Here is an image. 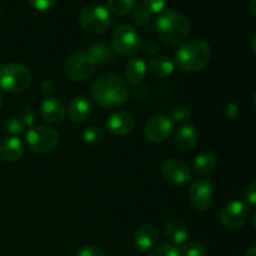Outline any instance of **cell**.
Segmentation results:
<instances>
[{
  "mask_svg": "<svg viewBox=\"0 0 256 256\" xmlns=\"http://www.w3.org/2000/svg\"><path fill=\"white\" fill-rule=\"evenodd\" d=\"M252 104H254L255 108H256V89H255L254 94H252Z\"/></svg>",
  "mask_w": 256,
  "mask_h": 256,
  "instance_id": "obj_43",
  "label": "cell"
},
{
  "mask_svg": "<svg viewBox=\"0 0 256 256\" xmlns=\"http://www.w3.org/2000/svg\"><path fill=\"white\" fill-rule=\"evenodd\" d=\"M88 54L92 58L96 64H109L114 58L112 48L104 42H98L90 45Z\"/></svg>",
  "mask_w": 256,
  "mask_h": 256,
  "instance_id": "obj_22",
  "label": "cell"
},
{
  "mask_svg": "<svg viewBox=\"0 0 256 256\" xmlns=\"http://www.w3.org/2000/svg\"><path fill=\"white\" fill-rule=\"evenodd\" d=\"M240 108L236 102H229L228 105H225L224 108V115L229 119H235V118L239 115Z\"/></svg>",
  "mask_w": 256,
  "mask_h": 256,
  "instance_id": "obj_37",
  "label": "cell"
},
{
  "mask_svg": "<svg viewBox=\"0 0 256 256\" xmlns=\"http://www.w3.org/2000/svg\"><path fill=\"white\" fill-rule=\"evenodd\" d=\"M92 96L99 106L116 109L122 106L129 96L128 82L116 74L102 75L92 84Z\"/></svg>",
  "mask_w": 256,
  "mask_h": 256,
  "instance_id": "obj_1",
  "label": "cell"
},
{
  "mask_svg": "<svg viewBox=\"0 0 256 256\" xmlns=\"http://www.w3.org/2000/svg\"><path fill=\"white\" fill-rule=\"evenodd\" d=\"M75 256H106L100 248L94 246V245H86L79 249Z\"/></svg>",
  "mask_w": 256,
  "mask_h": 256,
  "instance_id": "obj_33",
  "label": "cell"
},
{
  "mask_svg": "<svg viewBox=\"0 0 256 256\" xmlns=\"http://www.w3.org/2000/svg\"><path fill=\"white\" fill-rule=\"evenodd\" d=\"M172 129H174V124L170 118L164 114H155L152 115L145 122L144 132L145 136L150 142H162L169 139Z\"/></svg>",
  "mask_w": 256,
  "mask_h": 256,
  "instance_id": "obj_12",
  "label": "cell"
},
{
  "mask_svg": "<svg viewBox=\"0 0 256 256\" xmlns=\"http://www.w3.org/2000/svg\"><path fill=\"white\" fill-rule=\"evenodd\" d=\"M246 199L252 205L256 206V182H252L246 190Z\"/></svg>",
  "mask_w": 256,
  "mask_h": 256,
  "instance_id": "obj_38",
  "label": "cell"
},
{
  "mask_svg": "<svg viewBox=\"0 0 256 256\" xmlns=\"http://www.w3.org/2000/svg\"><path fill=\"white\" fill-rule=\"evenodd\" d=\"M146 62L142 58H134L128 62L124 69V80L132 85H138L142 82L146 75Z\"/></svg>",
  "mask_w": 256,
  "mask_h": 256,
  "instance_id": "obj_19",
  "label": "cell"
},
{
  "mask_svg": "<svg viewBox=\"0 0 256 256\" xmlns=\"http://www.w3.org/2000/svg\"><path fill=\"white\" fill-rule=\"evenodd\" d=\"M92 105L88 98L76 96L70 102L68 106V116L74 122H82L92 114Z\"/></svg>",
  "mask_w": 256,
  "mask_h": 256,
  "instance_id": "obj_18",
  "label": "cell"
},
{
  "mask_svg": "<svg viewBox=\"0 0 256 256\" xmlns=\"http://www.w3.org/2000/svg\"><path fill=\"white\" fill-rule=\"evenodd\" d=\"M82 142L89 145H96L104 139V132L99 126H89L82 132Z\"/></svg>",
  "mask_w": 256,
  "mask_h": 256,
  "instance_id": "obj_26",
  "label": "cell"
},
{
  "mask_svg": "<svg viewBox=\"0 0 256 256\" xmlns=\"http://www.w3.org/2000/svg\"><path fill=\"white\" fill-rule=\"evenodd\" d=\"M189 200L199 212L209 209L214 200V188L209 179H196L189 188Z\"/></svg>",
  "mask_w": 256,
  "mask_h": 256,
  "instance_id": "obj_11",
  "label": "cell"
},
{
  "mask_svg": "<svg viewBox=\"0 0 256 256\" xmlns=\"http://www.w3.org/2000/svg\"><path fill=\"white\" fill-rule=\"evenodd\" d=\"M252 52H254L256 54V35H255L254 39H252Z\"/></svg>",
  "mask_w": 256,
  "mask_h": 256,
  "instance_id": "obj_42",
  "label": "cell"
},
{
  "mask_svg": "<svg viewBox=\"0 0 256 256\" xmlns=\"http://www.w3.org/2000/svg\"><path fill=\"white\" fill-rule=\"evenodd\" d=\"M2 95H0V109H2Z\"/></svg>",
  "mask_w": 256,
  "mask_h": 256,
  "instance_id": "obj_44",
  "label": "cell"
},
{
  "mask_svg": "<svg viewBox=\"0 0 256 256\" xmlns=\"http://www.w3.org/2000/svg\"><path fill=\"white\" fill-rule=\"evenodd\" d=\"M56 0H29L32 6L36 9L38 12H48L54 6Z\"/></svg>",
  "mask_w": 256,
  "mask_h": 256,
  "instance_id": "obj_34",
  "label": "cell"
},
{
  "mask_svg": "<svg viewBox=\"0 0 256 256\" xmlns=\"http://www.w3.org/2000/svg\"><path fill=\"white\" fill-rule=\"evenodd\" d=\"M142 2L150 14H160L166 6L168 0H142Z\"/></svg>",
  "mask_w": 256,
  "mask_h": 256,
  "instance_id": "obj_30",
  "label": "cell"
},
{
  "mask_svg": "<svg viewBox=\"0 0 256 256\" xmlns=\"http://www.w3.org/2000/svg\"><path fill=\"white\" fill-rule=\"evenodd\" d=\"M35 116H36V114H35L34 109H32V108H24L19 114L20 122H22L25 128H29V129L34 126Z\"/></svg>",
  "mask_w": 256,
  "mask_h": 256,
  "instance_id": "obj_31",
  "label": "cell"
},
{
  "mask_svg": "<svg viewBox=\"0 0 256 256\" xmlns=\"http://www.w3.org/2000/svg\"><path fill=\"white\" fill-rule=\"evenodd\" d=\"M96 62L88 52H72L64 64L65 75L72 82H85L94 75Z\"/></svg>",
  "mask_w": 256,
  "mask_h": 256,
  "instance_id": "obj_8",
  "label": "cell"
},
{
  "mask_svg": "<svg viewBox=\"0 0 256 256\" xmlns=\"http://www.w3.org/2000/svg\"><path fill=\"white\" fill-rule=\"evenodd\" d=\"M175 142L182 150H192L199 142V132L192 125H184L178 129Z\"/></svg>",
  "mask_w": 256,
  "mask_h": 256,
  "instance_id": "obj_20",
  "label": "cell"
},
{
  "mask_svg": "<svg viewBox=\"0 0 256 256\" xmlns=\"http://www.w3.org/2000/svg\"><path fill=\"white\" fill-rule=\"evenodd\" d=\"M150 15L152 14L144 6H138V9L134 12V15H132V20L138 25L144 26V25H146L150 22Z\"/></svg>",
  "mask_w": 256,
  "mask_h": 256,
  "instance_id": "obj_32",
  "label": "cell"
},
{
  "mask_svg": "<svg viewBox=\"0 0 256 256\" xmlns=\"http://www.w3.org/2000/svg\"><path fill=\"white\" fill-rule=\"evenodd\" d=\"M32 75L29 68L18 62H8L0 66V89L8 92H20L30 86Z\"/></svg>",
  "mask_w": 256,
  "mask_h": 256,
  "instance_id": "obj_4",
  "label": "cell"
},
{
  "mask_svg": "<svg viewBox=\"0 0 256 256\" xmlns=\"http://www.w3.org/2000/svg\"><path fill=\"white\" fill-rule=\"evenodd\" d=\"M164 232L166 239L175 246H182L189 239V228L178 218H172L165 222Z\"/></svg>",
  "mask_w": 256,
  "mask_h": 256,
  "instance_id": "obj_16",
  "label": "cell"
},
{
  "mask_svg": "<svg viewBox=\"0 0 256 256\" xmlns=\"http://www.w3.org/2000/svg\"><path fill=\"white\" fill-rule=\"evenodd\" d=\"M252 226H254V229L256 230V210L254 212V214H252Z\"/></svg>",
  "mask_w": 256,
  "mask_h": 256,
  "instance_id": "obj_41",
  "label": "cell"
},
{
  "mask_svg": "<svg viewBox=\"0 0 256 256\" xmlns=\"http://www.w3.org/2000/svg\"><path fill=\"white\" fill-rule=\"evenodd\" d=\"M150 256H182V252H180V249H178V246H175V245L165 244L155 248Z\"/></svg>",
  "mask_w": 256,
  "mask_h": 256,
  "instance_id": "obj_29",
  "label": "cell"
},
{
  "mask_svg": "<svg viewBox=\"0 0 256 256\" xmlns=\"http://www.w3.org/2000/svg\"><path fill=\"white\" fill-rule=\"evenodd\" d=\"M142 39L136 30L128 24L119 25L112 35V46L122 56H134L142 50Z\"/></svg>",
  "mask_w": 256,
  "mask_h": 256,
  "instance_id": "obj_6",
  "label": "cell"
},
{
  "mask_svg": "<svg viewBox=\"0 0 256 256\" xmlns=\"http://www.w3.org/2000/svg\"><path fill=\"white\" fill-rule=\"evenodd\" d=\"M216 166V158L210 152H202L198 155L194 160V172L200 176H205V175H210L215 170Z\"/></svg>",
  "mask_w": 256,
  "mask_h": 256,
  "instance_id": "obj_23",
  "label": "cell"
},
{
  "mask_svg": "<svg viewBox=\"0 0 256 256\" xmlns=\"http://www.w3.org/2000/svg\"><path fill=\"white\" fill-rule=\"evenodd\" d=\"M244 256H256V246L248 249L246 252H245Z\"/></svg>",
  "mask_w": 256,
  "mask_h": 256,
  "instance_id": "obj_39",
  "label": "cell"
},
{
  "mask_svg": "<svg viewBox=\"0 0 256 256\" xmlns=\"http://www.w3.org/2000/svg\"><path fill=\"white\" fill-rule=\"evenodd\" d=\"M159 239L158 229L152 224H142L134 234V246L139 252H146L154 249Z\"/></svg>",
  "mask_w": 256,
  "mask_h": 256,
  "instance_id": "obj_15",
  "label": "cell"
},
{
  "mask_svg": "<svg viewBox=\"0 0 256 256\" xmlns=\"http://www.w3.org/2000/svg\"><path fill=\"white\" fill-rule=\"evenodd\" d=\"M24 144L16 136H5L0 139V160L18 162L24 155Z\"/></svg>",
  "mask_w": 256,
  "mask_h": 256,
  "instance_id": "obj_17",
  "label": "cell"
},
{
  "mask_svg": "<svg viewBox=\"0 0 256 256\" xmlns=\"http://www.w3.org/2000/svg\"><path fill=\"white\" fill-rule=\"evenodd\" d=\"M136 5V0H108V6L114 14L125 15Z\"/></svg>",
  "mask_w": 256,
  "mask_h": 256,
  "instance_id": "obj_24",
  "label": "cell"
},
{
  "mask_svg": "<svg viewBox=\"0 0 256 256\" xmlns=\"http://www.w3.org/2000/svg\"><path fill=\"white\" fill-rule=\"evenodd\" d=\"M250 12L256 16V0H250Z\"/></svg>",
  "mask_w": 256,
  "mask_h": 256,
  "instance_id": "obj_40",
  "label": "cell"
},
{
  "mask_svg": "<svg viewBox=\"0 0 256 256\" xmlns=\"http://www.w3.org/2000/svg\"><path fill=\"white\" fill-rule=\"evenodd\" d=\"M148 69L155 78H168L172 74L175 65L169 56L160 55L150 60Z\"/></svg>",
  "mask_w": 256,
  "mask_h": 256,
  "instance_id": "obj_21",
  "label": "cell"
},
{
  "mask_svg": "<svg viewBox=\"0 0 256 256\" xmlns=\"http://www.w3.org/2000/svg\"><path fill=\"white\" fill-rule=\"evenodd\" d=\"M65 106L62 100L55 96L46 98L40 105V115L48 124L56 125L64 122L65 119Z\"/></svg>",
  "mask_w": 256,
  "mask_h": 256,
  "instance_id": "obj_14",
  "label": "cell"
},
{
  "mask_svg": "<svg viewBox=\"0 0 256 256\" xmlns=\"http://www.w3.org/2000/svg\"><path fill=\"white\" fill-rule=\"evenodd\" d=\"M142 50L148 55H155L158 52H159V45H158L156 42L149 39L145 42L142 44Z\"/></svg>",
  "mask_w": 256,
  "mask_h": 256,
  "instance_id": "obj_36",
  "label": "cell"
},
{
  "mask_svg": "<svg viewBox=\"0 0 256 256\" xmlns=\"http://www.w3.org/2000/svg\"><path fill=\"white\" fill-rule=\"evenodd\" d=\"M155 25L160 40L169 46L182 44L190 32L189 19L178 10H168L160 14Z\"/></svg>",
  "mask_w": 256,
  "mask_h": 256,
  "instance_id": "obj_2",
  "label": "cell"
},
{
  "mask_svg": "<svg viewBox=\"0 0 256 256\" xmlns=\"http://www.w3.org/2000/svg\"><path fill=\"white\" fill-rule=\"evenodd\" d=\"M160 172L162 178L172 186H184L192 179L189 165L176 158L165 159L160 166Z\"/></svg>",
  "mask_w": 256,
  "mask_h": 256,
  "instance_id": "obj_10",
  "label": "cell"
},
{
  "mask_svg": "<svg viewBox=\"0 0 256 256\" xmlns=\"http://www.w3.org/2000/svg\"><path fill=\"white\" fill-rule=\"evenodd\" d=\"M135 125H136V120L134 115L126 110L112 112L106 120L108 130L116 136H125L130 134L135 129Z\"/></svg>",
  "mask_w": 256,
  "mask_h": 256,
  "instance_id": "obj_13",
  "label": "cell"
},
{
  "mask_svg": "<svg viewBox=\"0 0 256 256\" xmlns=\"http://www.w3.org/2000/svg\"><path fill=\"white\" fill-rule=\"evenodd\" d=\"M182 256H206L208 249L202 242H188L180 248Z\"/></svg>",
  "mask_w": 256,
  "mask_h": 256,
  "instance_id": "obj_25",
  "label": "cell"
},
{
  "mask_svg": "<svg viewBox=\"0 0 256 256\" xmlns=\"http://www.w3.org/2000/svg\"><path fill=\"white\" fill-rule=\"evenodd\" d=\"M40 89H42V92L46 98L52 96V94L56 90V85H55L54 80L52 79H44L42 82V85H40Z\"/></svg>",
  "mask_w": 256,
  "mask_h": 256,
  "instance_id": "obj_35",
  "label": "cell"
},
{
  "mask_svg": "<svg viewBox=\"0 0 256 256\" xmlns=\"http://www.w3.org/2000/svg\"><path fill=\"white\" fill-rule=\"evenodd\" d=\"M190 118H192V110L186 105L175 106L170 114V120L172 122V124H184Z\"/></svg>",
  "mask_w": 256,
  "mask_h": 256,
  "instance_id": "obj_27",
  "label": "cell"
},
{
  "mask_svg": "<svg viewBox=\"0 0 256 256\" xmlns=\"http://www.w3.org/2000/svg\"><path fill=\"white\" fill-rule=\"evenodd\" d=\"M25 140L35 154H48L52 152L59 144V134L56 130L48 125H36L28 130L25 134Z\"/></svg>",
  "mask_w": 256,
  "mask_h": 256,
  "instance_id": "obj_5",
  "label": "cell"
},
{
  "mask_svg": "<svg viewBox=\"0 0 256 256\" xmlns=\"http://www.w3.org/2000/svg\"><path fill=\"white\" fill-rule=\"evenodd\" d=\"M212 59V48L200 39L190 40L182 44L175 52V64L180 70L196 72L204 69Z\"/></svg>",
  "mask_w": 256,
  "mask_h": 256,
  "instance_id": "obj_3",
  "label": "cell"
},
{
  "mask_svg": "<svg viewBox=\"0 0 256 256\" xmlns=\"http://www.w3.org/2000/svg\"><path fill=\"white\" fill-rule=\"evenodd\" d=\"M25 126L22 125V122H20L19 116H12L9 118L6 122H4V130L6 132H9L10 135H20L24 132Z\"/></svg>",
  "mask_w": 256,
  "mask_h": 256,
  "instance_id": "obj_28",
  "label": "cell"
},
{
  "mask_svg": "<svg viewBox=\"0 0 256 256\" xmlns=\"http://www.w3.org/2000/svg\"><path fill=\"white\" fill-rule=\"evenodd\" d=\"M79 24L92 34H102L112 25V14L102 5H88L79 14Z\"/></svg>",
  "mask_w": 256,
  "mask_h": 256,
  "instance_id": "obj_7",
  "label": "cell"
},
{
  "mask_svg": "<svg viewBox=\"0 0 256 256\" xmlns=\"http://www.w3.org/2000/svg\"><path fill=\"white\" fill-rule=\"evenodd\" d=\"M252 216L249 205L244 202L235 200L225 205L220 212V222L230 230L242 229L248 224Z\"/></svg>",
  "mask_w": 256,
  "mask_h": 256,
  "instance_id": "obj_9",
  "label": "cell"
}]
</instances>
